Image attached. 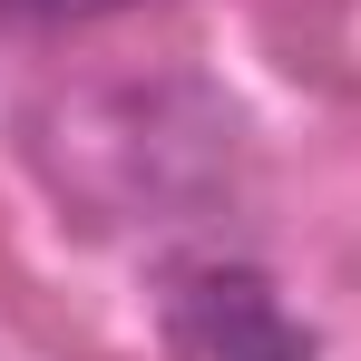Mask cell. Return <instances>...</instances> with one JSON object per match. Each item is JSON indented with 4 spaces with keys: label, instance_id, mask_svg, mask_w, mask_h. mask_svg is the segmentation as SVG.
<instances>
[{
    "label": "cell",
    "instance_id": "6da1fadb",
    "mask_svg": "<svg viewBox=\"0 0 361 361\" xmlns=\"http://www.w3.org/2000/svg\"><path fill=\"white\" fill-rule=\"evenodd\" d=\"M30 157L78 225H195L244 176V118L185 68L78 78L30 108Z\"/></svg>",
    "mask_w": 361,
    "mask_h": 361
},
{
    "label": "cell",
    "instance_id": "7a4b0ae2",
    "mask_svg": "<svg viewBox=\"0 0 361 361\" xmlns=\"http://www.w3.org/2000/svg\"><path fill=\"white\" fill-rule=\"evenodd\" d=\"M157 322H166L176 361H322L312 322H293L283 293L254 264H225V254L176 264L166 293H157Z\"/></svg>",
    "mask_w": 361,
    "mask_h": 361
},
{
    "label": "cell",
    "instance_id": "3957f363",
    "mask_svg": "<svg viewBox=\"0 0 361 361\" xmlns=\"http://www.w3.org/2000/svg\"><path fill=\"white\" fill-rule=\"evenodd\" d=\"M0 10H20V20H108L127 0H0Z\"/></svg>",
    "mask_w": 361,
    "mask_h": 361
}]
</instances>
